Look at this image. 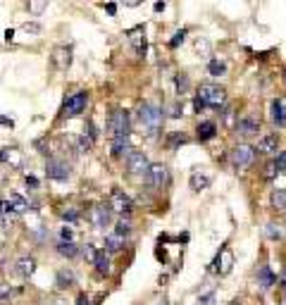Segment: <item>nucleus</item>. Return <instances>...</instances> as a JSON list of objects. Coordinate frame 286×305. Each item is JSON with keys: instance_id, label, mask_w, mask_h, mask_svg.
<instances>
[{"instance_id": "bb28decb", "label": "nucleus", "mask_w": 286, "mask_h": 305, "mask_svg": "<svg viewBox=\"0 0 286 305\" xmlns=\"http://www.w3.org/2000/svg\"><path fill=\"white\" fill-rule=\"evenodd\" d=\"M186 141H188V138L181 134V131H172L170 138H167V143H170L172 148H177V145H181V143H186Z\"/></svg>"}, {"instance_id": "c85d7f7f", "label": "nucleus", "mask_w": 286, "mask_h": 305, "mask_svg": "<svg viewBox=\"0 0 286 305\" xmlns=\"http://www.w3.org/2000/svg\"><path fill=\"white\" fill-rule=\"evenodd\" d=\"M274 170H277L279 174H286V150L277 155V160H274Z\"/></svg>"}, {"instance_id": "f704fd0d", "label": "nucleus", "mask_w": 286, "mask_h": 305, "mask_svg": "<svg viewBox=\"0 0 286 305\" xmlns=\"http://www.w3.org/2000/svg\"><path fill=\"white\" fill-rule=\"evenodd\" d=\"M62 219H67V222H74V219H79V212L74 210V207H67L62 212Z\"/></svg>"}, {"instance_id": "e433bc0d", "label": "nucleus", "mask_w": 286, "mask_h": 305, "mask_svg": "<svg viewBox=\"0 0 286 305\" xmlns=\"http://www.w3.org/2000/svg\"><path fill=\"white\" fill-rule=\"evenodd\" d=\"M22 29H24L27 34H29V31H31V34H38V31H41V24H36V22H27Z\"/></svg>"}, {"instance_id": "a878e982", "label": "nucleus", "mask_w": 286, "mask_h": 305, "mask_svg": "<svg viewBox=\"0 0 286 305\" xmlns=\"http://www.w3.org/2000/svg\"><path fill=\"white\" fill-rule=\"evenodd\" d=\"M115 234H117V236H122V239L129 236V234H131V222H129V219H119L117 226H115Z\"/></svg>"}, {"instance_id": "49530a36", "label": "nucleus", "mask_w": 286, "mask_h": 305, "mask_svg": "<svg viewBox=\"0 0 286 305\" xmlns=\"http://www.w3.org/2000/svg\"><path fill=\"white\" fill-rule=\"evenodd\" d=\"M0 124H5V126H12V119H8V117H0Z\"/></svg>"}, {"instance_id": "2eb2a0df", "label": "nucleus", "mask_w": 286, "mask_h": 305, "mask_svg": "<svg viewBox=\"0 0 286 305\" xmlns=\"http://www.w3.org/2000/svg\"><path fill=\"white\" fill-rule=\"evenodd\" d=\"M53 62H55V67H60V69L69 67V62H72V50L67 48V45H60V48H55Z\"/></svg>"}, {"instance_id": "8fccbe9b", "label": "nucleus", "mask_w": 286, "mask_h": 305, "mask_svg": "<svg viewBox=\"0 0 286 305\" xmlns=\"http://www.w3.org/2000/svg\"><path fill=\"white\" fill-rule=\"evenodd\" d=\"M105 10H107V12H110V15H115V12H117V8H115V5H105Z\"/></svg>"}, {"instance_id": "b1692460", "label": "nucleus", "mask_w": 286, "mask_h": 305, "mask_svg": "<svg viewBox=\"0 0 286 305\" xmlns=\"http://www.w3.org/2000/svg\"><path fill=\"white\" fill-rule=\"evenodd\" d=\"M96 267H98L100 274H107L110 272V258H107L105 251H98V255H96V262H93Z\"/></svg>"}, {"instance_id": "dca6fc26", "label": "nucleus", "mask_w": 286, "mask_h": 305, "mask_svg": "<svg viewBox=\"0 0 286 305\" xmlns=\"http://www.w3.org/2000/svg\"><path fill=\"white\" fill-rule=\"evenodd\" d=\"M274 281H277V277L272 274V269H269V267H260L258 269V286L262 288V291L272 288V286H274Z\"/></svg>"}, {"instance_id": "3c124183", "label": "nucleus", "mask_w": 286, "mask_h": 305, "mask_svg": "<svg viewBox=\"0 0 286 305\" xmlns=\"http://www.w3.org/2000/svg\"><path fill=\"white\" fill-rule=\"evenodd\" d=\"M281 305H286V298H284V303H281Z\"/></svg>"}, {"instance_id": "39448f33", "label": "nucleus", "mask_w": 286, "mask_h": 305, "mask_svg": "<svg viewBox=\"0 0 286 305\" xmlns=\"http://www.w3.org/2000/svg\"><path fill=\"white\" fill-rule=\"evenodd\" d=\"M126 170L131 172V174H136V177H146L148 170H151V162L146 158V152H141V150L129 152L126 155Z\"/></svg>"}, {"instance_id": "f257e3e1", "label": "nucleus", "mask_w": 286, "mask_h": 305, "mask_svg": "<svg viewBox=\"0 0 286 305\" xmlns=\"http://www.w3.org/2000/svg\"><path fill=\"white\" fill-rule=\"evenodd\" d=\"M227 103V91L217 84H200L196 91V110L210 108V110H220Z\"/></svg>"}, {"instance_id": "c9c22d12", "label": "nucleus", "mask_w": 286, "mask_h": 305, "mask_svg": "<svg viewBox=\"0 0 286 305\" xmlns=\"http://www.w3.org/2000/svg\"><path fill=\"white\" fill-rule=\"evenodd\" d=\"M186 89H188V79L184 77V74H179V77H177V91H179V93H184Z\"/></svg>"}, {"instance_id": "7ed1b4c3", "label": "nucleus", "mask_w": 286, "mask_h": 305, "mask_svg": "<svg viewBox=\"0 0 286 305\" xmlns=\"http://www.w3.org/2000/svg\"><path fill=\"white\" fill-rule=\"evenodd\" d=\"M107 131L115 138H129V131H131V119H129V112L124 110H117L110 115V122H107Z\"/></svg>"}, {"instance_id": "aec40b11", "label": "nucleus", "mask_w": 286, "mask_h": 305, "mask_svg": "<svg viewBox=\"0 0 286 305\" xmlns=\"http://www.w3.org/2000/svg\"><path fill=\"white\" fill-rule=\"evenodd\" d=\"M57 253H60L62 258H77V255H79V246L74 241H60L57 243Z\"/></svg>"}, {"instance_id": "9b49d317", "label": "nucleus", "mask_w": 286, "mask_h": 305, "mask_svg": "<svg viewBox=\"0 0 286 305\" xmlns=\"http://www.w3.org/2000/svg\"><path fill=\"white\" fill-rule=\"evenodd\" d=\"M110 219H112V210L110 205H93L91 207V222L96 229H105L110 224Z\"/></svg>"}, {"instance_id": "f3484780", "label": "nucleus", "mask_w": 286, "mask_h": 305, "mask_svg": "<svg viewBox=\"0 0 286 305\" xmlns=\"http://www.w3.org/2000/svg\"><path fill=\"white\" fill-rule=\"evenodd\" d=\"M212 184V177L207 174V172H196L193 177H191V189L193 191H203V189H207Z\"/></svg>"}, {"instance_id": "6ab92c4d", "label": "nucleus", "mask_w": 286, "mask_h": 305, "mask_svg": "<svg viewBox=\"0 0 286 305\" xmlns=\"http://www.w3.org/2000/svg\"><path fill=\"white\" fill-rule=\"evenodd\" d=\"M55 284H57V288H69L72 284H74V272H72V269H67V267L57 269Z\"/></svg>"}, {"instance_id": "c756f323", "label": "nucleus", "mask_w": 286, "mask_h": 305, "mask_svg": "<svg viewBox=\"0 0 286 305\" xmlns=\"http://www.w3.org/2000/svg\"><path fill=\"white\" fill-rule=\"evenodd\" d=\"M265 236H267V239H272V241H277V239H281V232H279V226L267 224V226H265Z\"/></svg>"}, {"instance_id": "2f4dec72", "label": "nucleus", "mask_w": 286, "mask_h": 305, "mask_svg": "<svg viewBox=\"0 0 286 305\" xmlns=\"http://www.w3.org/2000/svg\"><path fill=\"white\" fill-rule=\"evenodd\" d=\"M184 38H186V31L181 29V31H177V34L172 36V41H170V48H179V43H184Z\"/></svg>"}, {"instance_id": "20e7f679", "label": "nucleus", "mask_w": 286, "mask_h": 305, "mask_svg": "<svg viewBox=\"0 0 286 305\" xmlns=\"http://www.w3.org/2000/svg\"><path fill=\"white\" fill-rule=\"evenodd\" d=\"M86 103H89V93L86 91H79L69 98L64 100V108H62V117H79L84 110H86Z\"/></svg>"}, {"instance_id": "9d476101", "label": "nucleus", "mask_w": 286, "mask_h": 305, "mask_svg": "<svg viewBox=\"0 0 286 305\" xmlns=\"http://www.w3.org/2000/svg\"><path fill=\"white\" fill-rule=\"evenodd\" d=\"M45 174L55 181H67L69 179V165L64 160H48L45 165Z\"/></svg>"}, {"instance_id": "4c0bfd02", "label": "nucleus", "mask_w": 286, "mask_h": 305, "mask_svg": "<svg viewBox=\"0 0 286 305\" xmlns=\"http://www.w3.org/2000/svg\"><path fill=\"white\" fill-rule=\"evenodd\" d=\"M12 296V288L8 286V284H0V300H3V298H10Z\"/></svg>"}, {"instance_id": "f8f14e48", "label": "nucleus", "mask_w": 286, "mask_h": 305, "mask_svg": "<svg viewBox=\"0 0 286 305\" xmlns=\"http://www.w3.org/2000/svg\"><path fill=\"white\" fill-rule=\"evenodd\" d=\"M269 115H272V122L277 126H286V98L284 96H279V98L272 100Z\"/></svg>"}, {"instance_id": "f03ea898", "label": "nucleus", "mask_w": 286, "mask_h": 305, "mask_svg": "<svg viewBox=\"0 0 286 305\" xmlns=\"http://www.w3.org/2000/svg\"><path fill=\"white\" fill-rule=\"evenodd\" d=\"M136 122H138V126H141L148 136H155L162 126L160 105H155V103H143L141 108H138V112H136Z\"/></svg>"}, {"instance_id": "423d86ee", "label": "nucleus", "mask_w": 286, "mask_h": 305, "mask_svg": "<svg viewBox=\"0 0 286 305\" xmlns=\"http://www.w3.org/2000/svg\"><path fill=\"white\" fill-rule=\"evenodd\" d=\"M110 210L117 215H131L134 212V200L124 191H112L110 193Z\"/></svg>"}, {"instance_id": "6e6552de", "label": "nucleus", "mask_w": 286, "mask_h": 305, "mask_svg": "<svg viewBox=\"0 0 286 305\" xmlns=\"http://www.w3.org/2000/svg\"><path fill=\"white\" fill-rule=\"evenodd\" d=\"M167 181V167L165 165H151V170L146 174V186L153 191H160Z\"/></svg>"}, {"instance_id": "ddd939ff", "label": "nucleus", "mask_w": 286, "mask_h": 305, "mask_svg": "<svg viewBox=\"0 0 286 305\" xmlns=\"http://www.w3.org/2000/svg\"><path fill=\"white\" fill-rule=\"evenodd\" d=\"M277 148H279V136L277 134H265L258 141V150L260 152H267V155H272V152H277Z\"/></svg>"}, {"instance_id": "cd10ccee", "label": "nucleus", "mask_w": 286, "mask_h": 305, "mask_svg": "<svg viewBox=\"0 0 286 305\" xmlns=\"http://www.w3.org/2000/svg\"><path fill=\"white\" fill-rule=\"evenodd\" d=\"M207 69H210V74H212V77H220V74H224V69H227V67H224L222 60H210V67H207Z\"/></svg>"}, {"instance_id": "ea45409f", "label": "nucleus", "mask_w": 286, "mask_h": 305, "mask_svg": "<svg viewBox=\"0 0 286 305\" xmlns=\"http://www.w3.org/2000/svg\"><path fill=\"white\" fill-rule=\"evenodd\" d=\"M170 117H174V119H179V117H181V105H179V103H174V105H172Z\"/></svg>"}, {"instance_id": "1a4fd4ad", "label": "nucleus", "mask_w": 286, "mask_h": 305, "mask_svg": "<svg viewBox=\"0 0 286 305\" xmlns=\"http://www.w3.org/2000/svg\"><path fill=\"white\" fill-rule=\"evenodd\" d=\"M236 131L243 136V138H250V136L260 134V119L255 115H243L239 122H236Z\"/></svg>"}, {"instance_id": "a19ab883", "label": "nucleus", "mask_w": 286, "mask_h": 305, "mask_svg": "<svg viewBox=\"0 0 286 305\" xmlns=\"http://www.w3.org/2000/svg\"><path fill=\"white\" fill-rule=\"evenodd\" d=\"M274 174H277V170H274V162H269V165H267V170H265V177H267V179H272Z\"/></svg>"}, {"instance_id": "412c9836", "label": "nucleus", "mask_w": 286, "mask_h": 305, "mask_svg": "<svg viewBox=\"0 0 286 305\" xmlns=\"http://www.w3.org/2000/svg\"><path fill=\"white\" fill-rule=\"evenodd\" d=\"M8 200H10V205H12V210H15V215H24L29 210V203L19 193H10Z\"/></svg>"}, {"instance_id": "7c9ffc66", "label": "nucleus", "mask_w": 286, "mask_h": 305, "mask_svg": "<svg viewBox=\"0 0 286 305\" xmlns=\"http://www.w3.org/2000/svg\"><path fill=\"white\" fill-rule=\"evenodd\" d=\"M91 145H93V138L91 136H81L79 138V152H89Z\"/></svg>"}, {"instance_id": "09e8293b", "label": "nucleus", "mask_w": 286, "mask_h": 305, "mask_svg": "<svg viewBox=\"0 0 286 305\" xmlns=\"http://www.w3.org/2000/svg\"><path fill=\"white\" fill-rule=\"evenodd\" d=\"M12 36H15V31H12V29H8V31H5V38H8V41H12Z\"/></svg>"}, {"instance_id": "79ce46f5", "label": "nucleus", "mask_w": 286, "mask_h": 305, "mask_svg": "<svg viewBox=\"0 0 286 305\" xmlns=\"http://www.w3.org/2000/svg\"><path fill=\"white\" fill-rule=\"evenodd\" d=\"M77 305H91L89 296H86V293H79V296H77Z\"/></svg>"}, {"instance_id": "a18cd8bd", "label": "nucleus", "mask_w": 286, "mask_h": 305, "mask_svg": "<svg viewBox=\"0 0 286 305\" xmlns=\"http://www.w3.org/2000/svg\"><path fill=\"white\" fill-rule=\"evenodd\" d=\"M27 184H29V186H38V179H34V177H27Z\"/></svg>"}, {"instance_id": "a211bd4d", "label": "nucleus", "mask_w": 286, "mask_h": 305, "mask_svg": "<svg viewBox=\"0 0 286 305\" xmlns=\"http://www.w3.org/2000/svg\"><path fill=\"white\" fill-rule=\"evenodd\" d=\"M198 134V141H210L214 134H217V126H214V122H200L196 129Z\"/></svg>"}, {"instance_id": "4468645a", "label": "nucleus", "mask_w": 286, "mask_h": 305, "mask_svg": "<svg viewBox=\"0 0 286 305\" xmlns=\"http://www.w3.org/2000/svg\"><path fill=\"white\" fill-rule=\"evenodd\" d=\"M15 272H17L22 279H29L36 272V260L34 258H19L17 265H15Z\"/></svg>"}, {"instance_id": "c03bdc74", "label": "nucleus", "mask_w": 286, "mask_h": 305, "mask_svg": "<svg viewBox=\"0 0 286 305\" xmlns=\"http://www.w3.org/2000/svg\"><path fill=\"white\" fill-rule=\"evenodd\" d=\"M43 8H45V3H36V5H29V10H31V12H41Z\"/></svg>"}, {"instance_id": "5701e85b", "label": "nucleus", "mask_w": 286, "mask_h": 305, "mask_svg": "<svg viewBox=\"0 0 286 305\" xmlns=\"http://www.w3.org/2000/svg\"><path fill=\"white\" fill-rule=\"evenodd\" d=\"M124 152L126 155L131 152L129 138H115V141H112V155H115V158H124Z\"/></svg>"}, {"instance_id": "473e14b6", "label": "nucleus", "mask_w": 286, "mask_h": 305, "mask_svg": "<svg viewBox=\"0 0 286 305\" xmlns=\"http://www.w3.org/2000/svg\"><path fill=\"white\" fill-rule=\"evenodd\" d=\"M96 255H98L96 246H86V248H84V258H86L89 262H96Z\"/></svg>"}, {"instance_id": "de8ad7c7", "label": "nucleus", "mask_w": 286, "mask_h": 305, "mask_svg": "<svg viewBox=\"0 0 286 305\" xmlns=\"http://www.w3.org/2000/svg\"><path fill=\"white\" fill-rule=\"evenodd\" d=\"M279 284H281V286L286 288V269H284V272H281V277H279Z\"/></svg>"}, {"instance_id": "37998d69", "label": "nucleus", "mask_w": 286, "mask_h": 305, "mask_svg": "<svg viewBox=\"0 0 286 305\" xmlns=\"http://www.w3.org/2000/svg\"><path fill=\"white\" fill-rule=\"evenodd\" d=\"M60 234H62V241H72V239H74V234H72V229H67V226H64V229H62Z\"/></svg>"}, {"instance_id": "4be33fe9", "label": "nucleus", "mask_w": 286, "mask_h": 305, "mask_svg": "<svg viewBox=\"0 0 286 305\" xmlns=\"http://www.w3.org/2000/svg\"><path fill=\"white\" fill-rule=\"evenodd\" d=\"M122 248H124V239H122V236H117V234L105 236V251L107 253H119Z\"/></svg>"}, {"instance_id": "58836bf2", "label": "nucleus", "mask_w": 286, "mask_h": 305, "mask_svg": "<svg viewBox=\"0 0 286 305\" xmlns=\"http://www.w3.org/2000/svg\"><path fill=\"white\" fill-rule=\"evenodd\" d=\"M212 303H214L212 293H207V296H203V298H198V305H212Z\"/></svg>"}, {"instance_id": "0eeeda50", "label": "nucleus", "mask_w": 286, "mask_h": 305, "mask_svg": "<svg viewBox=\"0 0 286 305\" xmlns=\"http://www.w3.org/2000/svg\"><path fill=\"white\" fill-rule=\"evenodd\" d=\"M253 158H255V148L248 145V143L236 145V148L232 150V162H234L236 170H246L250 162H253Z\"/></svg>"}, {"instance_id": "72a5a7b5", "label": "nucleus", "mask_w": 286, "mask_h": 305, "mask_svg": "<svg viewBox=\"0 0 286 305\" xmlns=\"http://www.w3.org/2000/svg\"><path fill=\"white\" fill-rule=\"evenodd\" d=\"M0 215L8 217V215H15V210L10 205V200H0Z\"/></svg>"}, {"instance_id": "393cba45", "label": "nucleus", "mask_w": 286, "mask_h": 305, "mask_svg": "<svg viewBox=\"0 0 286 305\" xmlns=\"http://www.w3.org/2000/svg\"><path fill=\"white\" fill-rule=\"evenodd\" d=\"M272 205L277 207V210H286V189H277L272 191Z\"/></svg>"}]
</instances>
